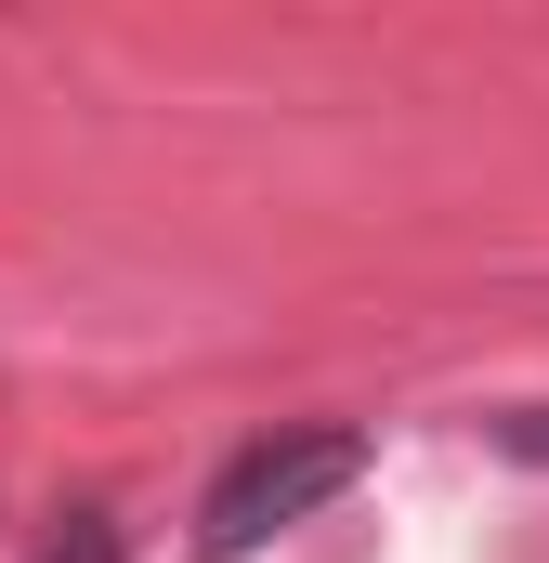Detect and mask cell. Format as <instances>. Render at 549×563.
Here are the masks:
<instances>
[{"mask_svg":"<svg viewBox=\"0 0 549 563\" xmlns=\"http://www.w3.org/2000/svg\"><path fill=\"white\" fill-rule=\"evenodd\" d=\"M40 563H119V525H105V511H66V538H53Z\"/></svg>","mask_w":549,"mask_h":563,"instance_id":"obj_2","label":"cell"},{"mask_svg":"<svg viewBox=\"0 0 549 563\" xmlns=\"http://www.w3.org/2000/svg\"><path fill=\"white\" fill-rule=\"evenodd\" d=\"M511 445H524V459H549V407H524V420H511Z\"/></svg>","mask_w":549,"mask_h":563,"instance_id":"obj_3","label":"cell"},{"mask_svg":"<svg viewBox=\"0 0 549 563\" xmlns=\"http://www.w3.org/2000/svg\"><path fill=\"white\" fill-rule=\"evenodd\" d=\"M367 472V432H274V445H249L223 485H210V511H197V551L210 563H236V551H262L274 525H301V511H327L340 485Z\"/></svg>","mask_w":549,"mask_h":563,"instance_id":"obj_1","label":"cell"}]
</instances>
